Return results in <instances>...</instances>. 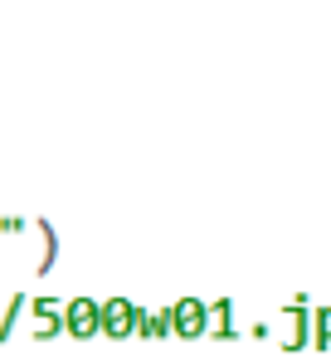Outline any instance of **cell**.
<instances>
[{"instance_id":"cell-3","label":"cell","mask_w":331,"mask_h":356,"mask_svg":"<svg viewBox=\"0 0 331 356\" xmlns=\"http://www.w3.org/2000/svg\"><path fill=\"white\" fill-rule=\"evenodd\" d=\"M210 327V307L200 302V298H180L176 307H171V332L176 337H200Z\"/></svg>"},{"instance_id":"cell-1","label":"cell","mask_w":331,"mask_h":356,"mask_svg":"<svg viewBox=\"0 0 331 356\" xmlns=\"http://www.w3.org/2000/svg\"><path fill=\"white\" fill-rule=\"evenodd\" d=\"M64 332H74V337H93V332H103V302H93V298H74V302H64Z\"/></svg>"},{"instance_id":"cell-2","label":"cell","mask_w":331,"mask_h":356,"mask_svg":"<svg viewBox=\"0 0 331 356\" xmlns=\"http://www.w3.org/2000/svg\"><path fill=\"white\" fill-rule=\"evenodd\" d=\"M137 322H142V307H132L127 298H108L103 302V332L108 337H137Z\"/></svg>"},{"instance_id":"cell-4","label":"cell","mask_w":331,"mask_h":356,"mask_svg":"<svg viewBox=\"0 0 331 356\" xmlns=\"http://www.w3.org/2000/svg\"><path fill=\"white\" fill-rule=\"evenodd\" d=\"M312 322H316V346H326V341H331V307H321Z\"/></svg>"}]
</instances>
